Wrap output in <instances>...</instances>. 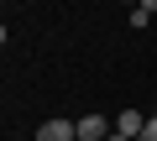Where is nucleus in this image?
I'll use <instances>...</instances> for the list:
<instances>
[{
  "instance_id": "3",
  "label": "nucleus",
  "mask_w": 157,
  "mask_h": 141,
  "mask_svg": "<svg viewBox=\"0 0 157 141\" xmlns=\"http://www.w3.org/2000/svg\"><path fill=\"white\" fill-rule=\"evenodd\" d=\"M115 131H121V136H131V141H136V136H141V131H147V115H141V110H121V115H115Z\"/></svg>"
},
{
  "instance_id": "4",
  "label": "nucleus",
  "mask_w": 157,
  "mask_h": 141,
  "mask_svg": "<svg viewBox=\"0 0 157 141\" xmlns=\"http://www.w3.org/2000/svg\"><path fill=\"white\" fill-rule=\"evenodd\" d=\"M152 16H157V0H141V6H131V26H136V32H141Z\"/></svg>"
},
{
  "instance_id": "5",
  "label": "nucleus",
  "mask_w": 157,
  "mask_h": 141,
  "mask_svg": "<svg viewBox=\"0 0 157 141\" xmlns=\"http://www.w3.org/2000/svg\"><path fill=\"white\" fill-rule=\"evenodd\" d=\"M136 141H157V115H147V131H141Z\"/></svg>"
},
{
  "instance_id": "6",
  "label": "nucleus",
  "mask_w": 157,
  "mask_h": 141,
  "mask_svg": "<svg viewBox=\"0 0 157 141\" xmlns=\"http://www.w3.org/2000/svg\"><path fill=\"white\" fill-rule=\"evenodd\" d=\"M105 141H131V136H121V131H110V136H105Z\"/></svg>"
},
{
  "instance_id": "1",
  "label": "nucleus",
  "mask_w": 157,
  "mask_h": 141,
  "mask_svg": "<svg viewBox=\"0 0 157 141\" xmlns=\"http://www.w3.org/2000/svg\"><path fill=\"white\" fill-rule=\"evenodd\" d=\"M37 141H78V125H73V120H63V115H52V120H42V125H37Z\"/></svg>"
},
{
  "instance_id": "2",
  "label": "nucleus",
  "mask_w": 157,
  "mask_h": 141,
  "mask_svg": "<svg viewBox=\"0 0 157 141\" xmlns=\"http://www.w3.org/2000/svg\"><path fill=\"white\" fill-rule=\"evenodd\" d=\"M73 125H78V141H105V136L115 131V125H110L105 115H78Z\"/></svg>"
}]
</instances>
